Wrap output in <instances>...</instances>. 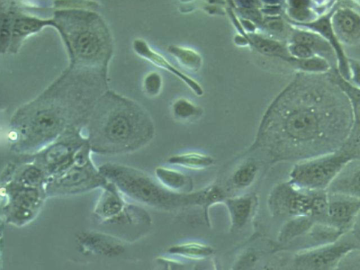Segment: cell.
I'll use <instances>...</instances> for the list:
<instances>
[{"label":"cell","mask_w":360,"mask_h":270,"mask_svg":"<svg viewBox=\"0 0 360 270\" xmlns=\"http://www.w3.org/2000/svg\"><path fill=\"white\" fill-rule=\"evenodd\" d=\"M106 91V73L70 67L15 113L8 134L11 150L19 155H32L67 129L83 127Z\"/></svg>","instance_id":"1"},{"label":"cell","mask_w":360,"mask_h":270,"mask_svg":"<svg viewBox=\"0 0 360 270\" xmlns=\"http://www.w3.org/2000/svg\"><path fill=\"white\" fill-rule=\"evenodd\" d=\"M82 131L91 152L120 155L146 146L152 139L155 128L142 106L106 91L96 103Z\"/></svg>","instance_id":"2"},{"label":"cell","mask_w":360,"mask_h":270,"mask_svg":"<svg viewBox=\"0 0 360 270\" xmlns=\"http://www.w3.org/2000/svg\"><path fill=\"white\" fill-rule=\"evenodd\" d=\"M52 20L67 46L70 67L106 73L112 40L101 15L87 8H58Z\"/></svg>","instance_id":"3"},{"label":"cell","mask_w":360,"mask_h":270,"mask_svg":"<svg viewBox=\"0 0 360 270\" xmlns=\"http://www.w3.org/2000/svg\"><path fill=\"white\" fill-rule=\"evenodd\" d=\"M98 169L128 200L154 207H163L168 203L169 196L161 185L139 169L108 162Z\"/></svg>","instance_id":"4"},{"label":"cell","mask_w":360,"mask_h":270,"mask_svg":"<svg viewBox=\"0 0 360 270\" xmlns=\"http://www.w3.org/2000/svg\"><path fill=\"white\" fill-rule=\"evenodd\" d=\"M87 143L76 161L63 172L48 179L45 190L47 197L73 195L103 188L108 181L101 174L91 158Z\"/></svg>","instance_id":"5"},{"label":"cell","mask_w":360,"mask_h":270,"mask_svg":"<svg viewBox=\"0 0 360 270\" xmlns=\"http://www.w3.org/2000/svg\"><path fill=\"white\" fill-rule=\"evenodd\" d=\"M1 217L5 223L23 226L32 221L48 198L45 188L24 186L13 180L1 185Z\"/></svg>","instance_id":"6"},{"label":"cell","mask_w":360,"mask_h":270,"mask_svg":"<svg viewBox=\"0 0 360 270\" xmlns=\"http://www.w3.org/2000/svg\"><path fill=\"white\" fill-rule=\"evenodd\" d=\"M82 128L67 129L51 144L31 155L48 179L63 172L76 161L80 150L88 143Z\"/></svg>","instance_id":"7"},{"label":"cell","mask_w":360,"mask_h":270,"mask_svg":"<svg viewBox=\"0 0 360 270\" xmlns=\"http://www.w3.org/2000/svg\"><path fill=\"white\" fill-rule=\"evenodd\" d=\"M93 214L101 224L132 225L146 221V214L140 207L129 202L117 187L109 182L101 188Z\"/></svg>","instance_id":"8"},{"label":"cell","mask_w":360,"mask_h":270,"mask_svg":"<svg viewBox=\"0 0 360 270\" xmlns=\"http://www.w3.org/2000/svg\"><path fill=\"white\" fill-rule=\"evenodd\" d=\"M351 153H334L297 166L292 172L299 184L313 188L326 186L340 169L351 159Z\"/></svg>","instance_id":"9"},{"label":"cell","mask_w":360,"mask_h":270,"mask_svg":"<svg viewBox=\"0 0 360 270\" xmlns=\"http://www.w3.org/2000/svg\"><path fill=\"white\" fill-rule=\"evenodd\" d=\"M332 29L344 46L360 43V13L347 6H335L330 15Z\"/></svg>","instance_id":"10"},{"label":"cell","mask_w":360,"mask_h":270,"mask_svg":"<svg viewBox=\"0 0 360 270\" xmlns=\"http://www.w3.org/2000/svg\"><path fill=\"white\" fill-rule=\"evenodd\" d=\"M334 9V8H333ZM332 11L324 15L316 20L301 25H292V26L307 30L317 33L321 36L333 49L337 59V71L345 79H349L348 59L344 47L336 37L330 22V15Z\"/></svg>","instance_id":"11"},{"label":"cell","mask_w":360,"mask_h":270,"mask_svg":"<svg viewBox=\"0 0 360 270\" xmlns=\"http://www.w3.org/2000/svg\"><path fill=\"white\" fill-rule=\"evenodd\" d=\"M76 242L84 252L114 256L124 251L123 241L115 236L96 231H82L76 235Z\"/></svg>","instance_id":"12"},{"label":"cell","mask_w":360,"mask_h":270,"mask_svg":"<svg viewBox=\"0 0 360 270\" xmlns=\"http://www.w3.org/2000/svg\"><path fill=\"white\" fill-rule=\"evenodd\" d=\"M338 1H288L285 13L291 25L306 24L328 14Z\"/></svg>","instance_id":"13"},{"label":"cell","mask_w":360,"mask_h":270,"mask_svg":"<svg viewBox=\"0 0 360 270\" xmlns=\"http://www.w3.org/2000/svg\"><path fill=\"white\" fill-rule=\"evenodd\" d=\"M14 6V5H13ZM53 26L51 19H41L22 13L14 6L11 37L8 51L16 53L27 37L39 32L45 26Z\"/></svg>","instance_id":"14"},{"label":"cell","mask_w":360,"mask_h":270,"mask_svg":"<svg viewBox=\"0 0 360 270\" xmlns=\"http://www.w3.org/2000/svg\"><path fill=\"white\" fill-rule=\"evenodd\" d=\"M134 48L142 57L177 77L197 96H200L203 94V89L198 82L175 68L164 56L152 49L146 41L141 39L135 40Z\"/></svg>","instance_id":"15"},{"label":"cell","mask_w":360,"mask_h":270,"mask_svg":"<svg viewBox=\"0 0 360 270\" xmlns=\"http://www.w3.org/2000/svg\"><path fill=\"white\" fill-rule=\"evenodd\" d=\"M292 27L290 41L307 46L316 56L326 60L333 70L337 68L335 51L326 39L316 32L294 26Z\"/></svg>","instance_id":"16"},{"label":"cell","mask_w":360,"mask_h":270,"mask_svg":"<svg viewBox=\"0 0 360 270\" xmlns=\"http://www.w3.org/2000/svg\"><path fill=\"white\" fill-rule=\"evenodd\" d=\"M333 70L330 79L345 94L349 102L352 115V127L360 129V89L342 77L336 69Z\"/></svg>","instance_id":"17"},{"label":"cell","mask_w":360,"mask_h":270,"mask_svg":"<svg viewBox=\"0 0 360 270\" xmlns=\"http://www.w3.org/2000/svg\"><path fill=\"white\" fill-rule=\"evenodd\" d=\"M247 38L250 44L261 53L280 58L288 63L292 58L287 49V45L275 39H268L256 33H249Z\"/></svg>","instance_id":"18"},{"label":"cell","mask_w":360,"mask_h":270,"mask_svg":"<svg viewBox=\"0 0 360 270\" xmlns=\"http://www.w3.org/2000/svg\"><path fill=\"white\" fill-rule=\"evenodd\" d=\"M288 63L302 73L307 75H321L328 73L333 69L326 60L319 56L305 59L291 58Z\"/></svg>","instance_id":"19"},{"label":"cell","mask_w":360,"mask_h":270,"mask_svg":"<svg viewBox=\"0 0 360 270\" xmlns=\"http://www.w3.org/2000/svg\"><path fill=\"white\" fill-rule=\"evenodd\" d=\"M167 50L184 68L188 70L195 72L202 66L201 56L190 48L170 45Z\"/></svg>","instance_id":"20"},{"label":"cell","mask_w":360,"mask_h":270,"mask_svg":"<svg viewBox=\"0 0 360 270\" xmlns=\"http://www.w3.org/2000/svg\"><path fill=\"white\" fill-rule=\"evenodd\" d=\"M8 4L6 2L5 5L1 4V6L0 45L2 53L8 51L11 37L14 6Z\"/></svg>","instance_id":"21"},{"label":"cell","mask_w":360,"mask_h":270,"mask_svg":"<svg viewBox=\"0 0 360 270\" xmlns=\"http://www.w3.org/2000/svg\"><path fill=\"white\" fill-rule=\"evenodd\" d=\"M169 162L188 168L198 169L210 165L213 160L204 154L188 153L171 157Z\"/></svg>","instance_id":"22"},{"label":"cell","mask_w":360,"mask_h":270,"mask_svg":"<svg viewBox=\"0 0 360 270\" xmlns=\"http://www.w3.org/2000/svg\"><path fill=\"white\" fill-rule=\"evenodd\" d=\"M359 207L358 202L339 201L334 202L328 206V213L330 217L338 221L348 220Z\"/></svg>","instance_id":"23"},{"label":"cell","mask_w":360,"mask_h":270,"mask_svg":"<svg viewBox=\"0 0 360 270\" xmlns=\"http://www.w3.org/2000/svg\"><path fill=\"white\" fill-rule=\"evenodd\" d=\"M172 110L174 117L181 120L196 118L202 113L200 108L182 98L173 103Z\"/></svg>","instance_id":"24"},{"label":"cell","mask_w":360,"mask_h":270,"mask_svg":"<svg viewBox=\"0 0 360 270\" xmlns=\"http://www.w3.org/2000/svg\"><path fill=\"white\" fill-rule=\"evenodd\" d=\"M155 173L160 182L167 187L178 188L184 184V176L174 170L159 167L157 168Z\"/></svg>","instance_id":"25"},{"label":"cell","mask_w":360,"mask_h":270,"mask_svg":"<svg viewBox=\"0 0 360 270\" xmlns=\"http://www.w3.org/2000/svg\"><path fill=\"white\" fill-rule=\"evenodd\" d=\"M162 84V77L155 72L148 74L143 81L144 90L150 96L158 95L161 90Z\"/></svg>","instance_id":"26"},{"label":"cell","mask_w":360,"mask_h":270,"mask_svg":"<svg viewBox=\"0 0 360 270\" xmlns=\"http://www.w3.org/2000/svg\"><path fill=\"white\" fill-rule=\"evenodd\" d=\"M287 49L290 56L295 59H305L316 56L307 46L300 43L290 41L287 44Z\"/></svg>","instance_id":"27"},{"label":"cell","mask_w":360,"mask_h":270,"mask_svg":"<svg viewBox=\"0 0 360 270\" xmlns=\"http://www.w3.org/2000/svg\"><path fill=\"white\" fill-rule=\"evenodd\" d=\"M173 252H179L187 255H204L209 254L210 250L208 248L198 245V244H186L172 249Z\"/></svg>","instance_id":"28"},{"label":"cell","mask_w":360,"mask_h":270,"mask_svg":"<svg viewBox=\"0 0 360 270\" xmlns=\"http://www.w3.org/2000/svg\"><path fill=\"white\" fill-rule=\"evenodd\" d=\"M348 69V82L355 87L360 89V60L349 58Z\"/></svg>","instance_id":"29"},{"label":"cell","mask_w":360,"mask_h":270,"mask_svg":"<svg viewBox=\"0 0 360 270\" xmlns=\"http://www.w3.org/2000/svg\"><path fill=\"white\" fill-rule=\"evenodd\" d=\"M238 11L245 20L257 23L262 22V15L257 8L238 6Z\"/></svg>","instance_id":"30"},{"label":"cell","mask_w":360,"mask_h":270,"mask_svg":"<svg viewBox=\"0 0 360 270\" xmlns=\"http://www.w3.org/2000/svg\"><path fill=\"white\" fill-rule=\"evenodd\" d=\"M255 171V167L252 165H248L240 169L236 176V182L240 185L248 184L252 179Z\"/></svg>","instance_id":"31"},{"label":"cell","mask_w":360,"mask_h":270,"mask_svg":"<svg viewBox=\"0 0 360 270\" xmlns=\"http://www.w3.org/2000/svg\"><path fill=\"white\" fill-rule=\"evenodd\" d=\"M263 22L266 27L273 32H281L284 30V23L279 15L268 16Z\"/></svg>","instance_id":"32"},{"label":"cell","mask_w":360,"mask_h":270,"mask_svg":"<svg viewBox=\"0 0 360 270\" xmlns=\"http://www.w3.org/2000/svg\"><path fill=\"white\" fill-rule=\"evenodd\" d=\"M352 186L355 190L360 192V171H359L354 176L352 181Z\"/></svg>","instance_id":"33"}]
</instances>
